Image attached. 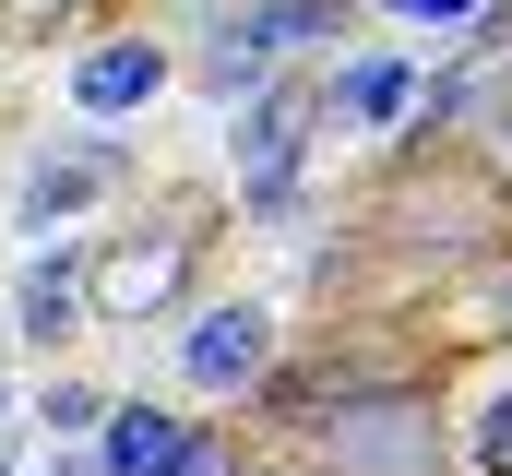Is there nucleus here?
Here are the masks:
<instances>
[{
    "instance_id": "39448f33",
    "label": "nucleus",
    "mask_w": 512,
    "mask_h": 476,
    "mask_svg": "<svg viewBox=\"0 0 512 476\" xmlns=\"http://www.w3.org/2000/svg\"><path fill=\"white\" fill-rule=\"evenodd\" d=\"M501 322H512V286H501Z\"/></svg>"
},
{
    "instance_id": "7ed1b4c3",
    "label": "nucleus",
    "mask_w": 512,
    "mask_h": 476,
    "mask_svg": "<svg viewBox=\"0 0 512 476\" xmlns=\"http://www.w3.org/2000/svg\"><path fill=\"white\" fill-rule=\"evenodd\" d=\"M143 84H155V60H143V48H131V60H96V72H84V96H96V108H108V96H143Z\"/></svg>"
},
{
    "instance_id": "f257e3e1",
    "label": "nucleus",
    "mask_w": 512,
    "mask_h": 476,
    "mask_svg": "<svg viewBox=\"0 0 512 476\" xmlns=\"http://www.w3.org/2000/svg\"><path fill=\"white\" fill-rule=\"evenodd\" d=\"M191 369H203V381H251L262 369V322L251 310H215V322L191 334Z\"/></svg>"
},
{
    "instance_id": "f03ea898",
    "label": "nucleus",
    "mask_w": 512,
    "mask_h": 476,
    "mask_svg": "<svg viewBox=\"0 0 512 476\" xmlns=\"http://www.w3.org/2000/svg\"><path fill=\"white\" fill-rule=\"evenodd\" d=\"M108 465L120 476H191V441H179L167 417H120V429H108Z\"/></svg>"
},
{
    "instance_id": "20e7f679",
    "label": "nucleus",
    "mask_w": 512,
    "mask_h": 476,
    "mask_svg": "<svg viewBox=\"0 0 512 476\" xmlns=\"http://www.w3.org/2000/svg\"><path fill=\"white\" fill-rule=\"evenodd\" d=\"M477 453H489V465L512 476V405H489V441H477Z\"/></svg>"
}]
</instances>
